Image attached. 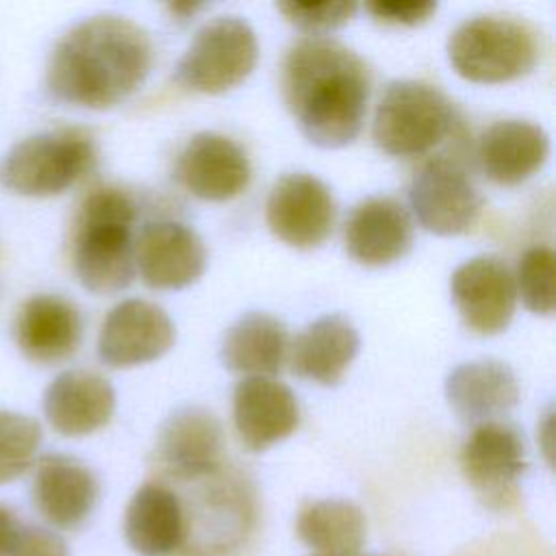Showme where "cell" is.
Instances as JSON below:
<instances>
[{
  "label": "cell",
  "mask_w": 556,
  "mask_h": 556,
  "mask_svg": "<svg viewBox=\"0 0 556 556\" xmlns=\"http://www.w3.org/2000/svg\"><path fill=\"white\" fill-rule=\"evenodd\" d=\"M367 11L384 24H419L437 11L432 0H376L365 4Z\"/></svg>",
  "instance_id": "cell-30"
},
{
  "label": "cell",
  "mask_w": 556,
  "mask_h": 556,
  "mask_svg": "<svg viewBox=\"0 0 556 556\" xmlns=\"http://www.w3.org/2000/svg\"><path fill=\"white\" fill-rule=\"evenodd\" d=\"M317 556H319V554H317Z\"/></svg>",
  "instance_id": "cell-33"
},
{
  "label": "cell",
  "mask_w": 556,
  "mask_h": 556,
  "mask_svg": "<svg viewBox=\"0 0 556 556\" xmlns=\"http://www.w3.org/2000/svg\"><path fill=\"white\" fill-rule=\"evenodd\" d=\"M124 534L139 556H172L185 541L178 495L159 482L141 484L126 506Z\"/></svg>",
  "instance_id": "cell-23"
},
{
  "label": "cell",
  "mask_w": 556,
  "mask_h": 556,
  "mask_svg": "<svg viewBox=\"0 0 556 556\" xmlns=\"http://www.w3.org/2000/svg\"><path fill=\"white\" fill-rule=\"evenodd\" d=\"M224 452L219 419L204 406H182L161 426L159 463L178 480H198L217 471Z\"/></svg>",
  "instance_id": "cell-15"
},
{
  "label": "cell",
  "mask_w": 556,
  "mask_h": 556,
  "mask_svg": "<svg viewBox=\"0 0 556 556\" xmlns=\"http://www.w3.org/2000/svg\"><path fill=\"white\" fill-rule=\"evenodd\" d=\"M256 56L252 26L241 17L222 15L198 28L176 63V80L193 91L219 93L239 85L252 72Z\"/></svg>",
  "instance_id": "cell-7"
},
{
  "label": "cell",
  "mask_w": 556,
  "mask_h": 556,
  "mask_svg": "<svg viewBox=\"0 0 556 556\" xmlns=\"http://www.w3.org/2000/svg\"><path fill=\"white\" fill-rule=\"evenodd\" d=\"M547 154V132L528 119H497L478 139V163L497 185L523 182L545 163Z\"/></svg>",
  "instance_id": "cell-21"
},
{
  "label": "cell",
  "mask_w": 556,
  "mask_h": 556,
  "mask_svg": "<svg viewBox=\"0 0 556 556\" xmlns=\"http://www.w3.org/2000/svg\"><path fill=\"white\" fill-rule=\"evenodd\" d=\"M33 500L46 521L72 530L91 515L98 502V480L80 460L48 454L35 469Z\"/></svg>",
  "instance_id": "cell-20"
},
{
  "label": "cell",
  "mask_w": 556,
  "mask_h": 556,
  "mask_svg": "<svg viewBox=\"0 0 556 556\" xmlns=\"http://www.w3.org/2000/svg\"><path fill=\"white\" fill-rule=\"evenodd\" d=\"M361 337L343 315H324L311 321L291 345V369L300 378L334 384L358 354Z\"/></svg>",
  "instance_id": "cell-24"
},
{
  "label": "cell",
  "mask_w": 556,
  "mask_h": 556,
  "mask_svg": "<svg viewBox=\"0 0 556 556\" xmlns=\"http://www.w3.org/2000/svg\"><path fill=\"white\" fill-rule=\"evenodd\" d=\"M345 250L363 265H387L402 258L413 243V222L404 204L389 195L358 202L345 222Z\"/></svg>",
  "instance_id": "cell-17"
},
{
  "label": "cell",
  "mask_w": 556,
  "mask_h": 556,
  "mask_svg": "<svg viewBox=\"0 0 556 556\" xmlns=\"http://www.w3.org/2000/svg\"><path fill=\"white\" fill-rule=\"evenodd\" d=\"M150 63V35L124 15L100 13L80 20L56 41L46 87L59 102L106 109L143 83Z\"/></svg>",
  "instance_id": "cell-1"
},
{
  "label": "cell",
  "mask_w": 556,
  "mask_h": 556,
  "mask_svg": "<svg viewBox=\"0 0 556 556\" xmlns=\"http://www.w3.org/2000/svg\"><path fill=\"white\" fill-rule=\"evenodd\" d=\"M135 265L148 287L182 289L204 274L206 248L200 235L180 222H150L137 237Z\"/></svg>",
  "instance_id": "cell-13"
},
{
  "label": "cell",
  "mask_w": 556,
  "mask_h": 556,
  "mask_svg": "<svg viewBox=\"0 0 556 556\" xmlns=\"http://www.w3.org/2000/svg\"><path fill=\"white\" fill-rule=\"evenodd\" d=\"M96 161V146L80 128H59L17 141L0 161V185L13 193L46 198L63 193Z\"/></svg>",
  "instance_id": "cell-5"
},
{
  "label": "cell",
  "mask_w": 556,
  "mask_h": 556,
  "mask_svg": "<svg viewBox=\"0 0 556 556\" xmlns=\"http://www.w3.org/2000/svg\"><path fill=\"white\" fill-rule=\"evenodd\" d=\"M337 204L332 191L306 172L285 174L274 182L265 204L269 230L293 248H315L332 230Z\"/></svg>",
  "instance_id": "cell-10"
},
{
  "label": "cell",
  "mask_w": 556,
  "mask_h": 556,
  "mask_svg": "<svg viewBox=\"0 0 556 556\" xmlns=\"http://www.w3.org/2000/svg\"><path fill=\"white\" fill-rule=\"evenodd\" d=\"M447 96L430 83L402 78L387 85L374 117L376 146L393 156H419L432 150L452 128Z\"/></svg>",
  "instance_id": "cell-6"
},
{
  "label": "cell",
  "mask_w": 556,
  "mask_h": 556,
  "mask_svg": "<svg viewBox=\"0 0 556 556\" xmlns=\"http://www.w3.org/2000/svg\"><path fill=\"white\" fill-rule=\"evenodd\" d=\"M287 354V328L267 313H245L222 341V363L230 371L271 376L282 367Z\"/></svg>",
  "instance_id": "cell-25"
},
{
  "label": "cell",
  "mask_w": 556,
  "mask_h": 556,
  "mask_svg": "<svg viewBox=\"0 0 556 556\" xmlns=\"http://www.w3.org/2000/svg\"><path fill=\"white\" fill-rule=\"evenodd\" d=\"M541 54L536 30L513 15H476L447 39L454 70L473 83H504L530 72Z\"/></svg>",
  "instance_id": "cell-4"
},
{
  "label": "cell",
  "mask_w": 556,
  "mask_h": 556,
  "mask_svg": "<svg viewBox=\"0 0 556 556\" xmlns=\"http://www.w3.org/2000/svg\"><path fill=\"white\" fill-rule=\"evenodd\" d=\"M280 85L287 109L311 143L341 148L358 137L371 76L348 46L319 35L295 41L285 54Z\"/></svg>",
  "instance_id": "cell-2"
},
{
  "label": "cell",
  "mask_w": 556,
  "mask_h": 556,
  "mask_svg": "<svg viewBox=\"0 0 556 556\" xmlns=\"http://www.w3.org/2000/svg\"><path fill=\"white\" fill-rule=\"evenodd\" d=\"M276 9L298 28L311 33L332 30L356 13V2H278Z\"/></svg>",
  "instance_id": "cell-29"
},
{
  "label": "cell",
  "mask_w": 556,
  "mask_h": 556,
  "mask_svg": "<svg viewBox=\"0 0 556 556\" xmlns=\"http://www.w3.org/2000/svg\"><path fill=\"white\" fill-rule=\"evenodd\" d=\"M515 289L532 313L554 311V252L547 245H534L521 254Z\"/></svg>",
  "instance_id": "cell-28"
},
{
  "label": "cell",
  "mask_w": 556,
  "mask_h": 556,
  "mask_svg": "<svg viewBox=\"0 0 556 556\" xmlns=\"http://www.w3.org/2000/svg\"><path fill=\"white\" fill-rule=\"evenodd\" d=\"M135 202L115 187L93 189L74 224V269L91 293H115L135 276Z\"/></svg>",
  "instance_id": "cell-3"
},
{
  "label": "cell",
  "mask_w": 556,
  "mask_h": 556,
  "mask_svg": "<svg viewBox=\"0 0 556 556\" xmlns=\"http://www.w3.org/2000/svg\"><path fill=\"white\" fill-rule=\"evenodd\" d=\"M41 445L39 424L22 413L0 408V484L20 478Z\"/></svg>",
  "instance_id": "cell-27"
},
{
  "label": "cell",
  "mask_w": 556,
  "mask_h": 556,
  "mask_svg": "<svg viewBox=\"0 0 556 556\" xmlns=\"http://www.w3.org/2000/svg\"><path fill=\"white\" fill-rule=\"evenodd\" d=\"M178 182L202 200H230L250 180V161L230 137L213 130L195 132L178 154Z\"/></svg>",
  "instance_id": "cell-14"
},
{
  "label": "cell",
  "mask_w": 556,
  "mask_h": 556,
  "mask_svg": "<svg viewBox=\"0 0 556 556\" xmlns=\"http://www.w3.org/2000/svg\"><path fill=\"white\" fill-rule=\"evenodd\" d=\"M232 417L243 445L263 452L298 428L300 406L287 384L267 376H248L235 387Z\"/></svg>",
  "instance_id": "cell-16"
},
{
  "label": "cell",
  "mask_w": 556,
  "mask_h": 556,
  "mask_svg": "<svg viewBox=\"0 0 556 556\" xmlns=\"http://www.w3.org/2000/svg\"><path fill=\"white\" fill-rule=\"evenodd\" d=\"M298 536L319 556H358L365 543V515L350 500H315L306 504L295 523Z\"/></svg>",
  "instance_id": "cell-26"
},
{
  "label": "cell",
  "mask_w": 556,
  "mask_h": 556,
  "mask_svg": "<svg viewBox=\"0 0 556 556\" xmlns=\"http://www.w3.org/2000/svg\"><path fill=\"white\" fill-rule=\"evenodd\" d=\"M176 339L169 315L148 300H124L102 321L98 354L111 367H132L165 354Z\"/></svg>",
  "instance_id": "cell-12"
},
{
  "label": "cell",
  "mask_w": 556,
  "mask_h": 556,
  "mask_svg": "<svg viewBox=\"0 0 556 556\" xmlns=\"http://www.w3.org/2000/svg\"><path fill=\"white\" fill-rule=\"evenodd\" d=\"M410 206L426 230L458 235L476 224L482 198L458 163L437 156L426 161L413 176Z\"/></svg>",
  "instance_id": "cell-9"
},
{
  "label": "cell",
  "mask_w": 556,
  "mask_h": 556,
  "mask_svg": "<svg viewBox=\"0 0 556 556\" xmlns=\"http://www.w3.org/2000/svg\"><path fill=\"white\" fill-rule=\"evenodd\" d=\"M20 519L13 508L0 504V556H7L20 534Z\"/></svg>",
  "instance_id": "cell-32"
},
{
  "label": "cell",
  "mask_w": 556,
  "mask_h": 556,
  "mask_svg": "<svg viewBox=\"0 0 556 556\" xmlns=\"http://www.w3.org/2000/svg\"><path fill=\"white\" fill-rule=\"evenodd\" d=\"M7 556H70V552L56 532L39 526H22Z\"/></svg>",
  "instance_id": "cell-31"
},
{
  "label": "cell",
  "mask_w": 556,
  "mask_h": 556,
  "mask_svg": "<svg viewBox=\"0 0 556 556\" xmlns=\"http://www.w3.org/2000/svg\"><path fill=\"white\" fill-rule=\"evenodd\" d=\"M450 289L465 326L480 334H495L513 319L515 278L495 254H478L460 263L452 274Z\"/></svg>",
  "instance_id": "cell-11"
},
{
  "label": "cell",
  "mask_w": 556,
  "mask_h": 556,
  "mask_svg": "<svg viewBox=\"0 0 556 556\" xmlns=\"http://www.w3.org/2000/svg\"><path fill=\"white\" fill-rule=\"evenodd\" d=\"M528 467L519 430L506 421L478 424L460 447L465 480L491 508H508L517 500V482Z\"/></svg>",
  "instance_id": "cell-8"
},
{
  "label": "cell",
  "mask_w": 556,
  "mask_h": 556,
  "mask_svg": "<svg viewBox=\"0 0 556 556\" xmlns=\"http://www.w3.org/2000/svg\"><path fill=\"white\" fill-rule=\"evenodd\" d=\"M445 395L460 419L482 424L508 413L517 404L519 384L506 363L478 358L450 371Z\"/></svg>",
  "instance_id": "cell-22"
},
{
  "label": "cell",
  "mask_w": 556,
  "mask_h": 556,
  "mask_svg": "<svg viewBox=\"0 0 556 556\" xmlns=\"http://www.w3.org/2000/svg\"><path fill=\"white\" fill-rule=\"evenodd\" d=\"M83 337L80 311L61 295L28 298L15 319V341L20 352L41 365L70 358Z\"/></svg>",
  "instance_id": "cell-19"
},
{
  "label": "cell",
  "mask_w": 556,
  "mask_h": 556,
  "mask_svg": "<svg viewBox=\"0 0 556 556\" xmlns=\"http://www.w3.org/2000/svg\"><path fill=\"white\" fill-rule=\"evenodd\" d=\"M115 410V391L106 378L89 369L59 374L43 395V413L63 437H83L106 426Z\"/></svg>",
  "instance_id": "cell-18"
}]
</instances>
